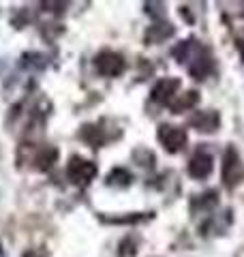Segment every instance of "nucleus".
Here are the masks:
<instances>
[{"instance_id":"7ed1b4c3","label":"nucleus","mask_w":244,"mask_h":257,"mask_svg":"<svg viewBox=\"0 0 244 257\" xmlns=\"http://www.w3.org/2000/svg\"><path fill=\"white\" fill-rule=\"evenodd\" d=\"M26 257H41V255H39V253H28Z\"/></svg>"},{"instance_id":"f257e3e1","label":"nucleus","mask_w":244,"mask_h":257,"mask_svg":"<svg viewBox=\"0 0 244 257\" xmlns=\"http://www.w3.org/2000/svg\"><path fill=\"white\" fill-rule=\"evenodd\" d=\"M69 176L77 182H86L88 178L94 176V167L88 163V161H81V159H73L71 165H69Z\"/></svg>"},{"instance_id":"f03ea898","label":"nucleus","mask_w":244,"mask_h":257,"mask_svg":"<svg viewBox=\"0 0 244 257\" xmlns=\"http://www.w3.org/2000/svg\"><path fill=\"white\" fill-rule=\"evenodd\" d=\"M96 67H99L103 73H118L122 69V60L116 54H103L99 60H96Z\"/></svg>"}]
</instances>
